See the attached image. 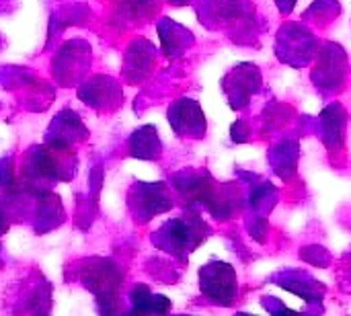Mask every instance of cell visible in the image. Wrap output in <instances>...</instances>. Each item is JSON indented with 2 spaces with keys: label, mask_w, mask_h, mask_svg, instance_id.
I'll use <instances>...</instances> for the list:
<instances>
[{
  "label": "cell",
  "mask_w": 351,
  "mask_h": 316,
  "mask_svg": "<svg viewBox=\"0 0 351 316\" xmlns=\"http://www.w3.org/2000/svg\"><path fill=\"white\" fill-rule=\"evenodd\" d=\"M80 282L97 298L101 313L113 311L121 288V274L113 261L109 259L84 261L80 269Z\"/></svg>",
  "instance_id": "obj_1"
},
{
  "label": "cell",
  "mask_w": 351,
  "mask_h": 316,
  "mask_svg": "<svg viewBox=\"0 0 351 316\" xmlns=\"http://www.w3.org/2000/svg\"><path fill=\"white\" fill-rule=\"evenodd\" d=\"M88 45L84 41L66 43L53 60V76L62 84H74L88 68Z\"/></svg>",
  "instance_id": "obj_2"
},
{
  "label": "cell",
  "mask_w": 351,
  "mask_h": 316,
  "mask_svg": "<svg viewBox=\"0 0 351 316\" xmlns=\"http://www.w3.org/2000/svg\"><path fill=\"white\" fill-rule=\"evenodd\" d=\"M88 132L84 127V123L80 121V117L66 109L62 113H58L51 121V125L45 132V144L56 146V148H70L76 142L86 140Z\"/></svg>",
  "instance_id": "obj_3"
},
{
  "label": "cell",
  "mask_w": 351,
  "mask_h": 316,
  "mask_svg": "<svg viewBox=\"0 0 351 316\" xmlns=\"http://www.w3.org/2000/svg\"><path fill=\"white\" fill-rule=\"evenodd\" d=\"M130 199H132L130 202L132 210H134L136 218H140V220H150V216L171 208V202L165 195V187L160 183H156V185L138 183V187L134 189Z\"/></svg>",
  "instance_id": "obj_4"
},
{
  "label": "cell",
  "mask_w": 351,
  "mask_h": 316,
  "mask_svg": "<svg viewBox=\"0 0 351 316\" xmlns=\"http://www.w3.org/2000/svg\"><path fill=\"white\" fill-rule=\"evenodd\" d=\"M78 97L95 109H105L121 99V90L115 80H111L107 76H97L90 82L80 86Z\"/></svg>",
  "instance_id": "obj_5"
},
{
  "label": "cell",
  "mask_w": 351,
  "mask_h": 316,
  "mask_svg": "<svg viewBox=\"0 0 351 316\" xmlns=\"http://www.w3.org/2000/svg\"><path fill=\"white\" fill-rule=\"evenodd\" d=\"M66 218V212L60 204V197L45 191L37 195V206H35V230L37 232H47L58 228Z\"/></svg>",
  "instance_id": "obj_6"
},
{
  "label": "cell",
  "mask_w": 351,
  "mask_h": 316,
  "mask_svg": "<svg viewBox=\"0 0 351 316\" xmlns=\"http://www.w3.org/2000/svg\"><path fill=\"white\" fill-rule=\"evenodd\" d=\"M160 150V144H158V138H156V130L146 125L142 130H138L134 136H132V142H130V154L132 156H138V158H154Z\"/></svg>",
  "instance_id": "obj_7"
},
{
  "label": "cell",
  "mask_w": 351,
  "mask_h": 316,
  "mask_svg": "<svg viewBox=\"0 0 351 316\" xmlns=\"http://www.w3.org/2000/svg\"><path fill=\"white\" fill-rule=\"evenodd\" d=\"M132 304L134 313H165L169 308V300L165 296H152L148 288L136 286L132 292Z\"/></svg>",
  "instance_id": "obj_8"
},
{
  "label": "cell",
  "mask_w": 351,
  "mask_h": 316,
  "mask_svg": "<svg viewBox=\"0 0 351 316\" xmlns=\"http://www.w3.org/2000/svg\"><path fill=\"white\" fill-rule=\"evenodd\" d=\"M14 185V171L10 169V158L0 160V187Z\"/></svg>",
  "instance_id": "obj_9"
},
{
  "label": "cell",
  "mask_w": 351,
  "mask_h": 316,
  "mask_svg": "<svg viewBox=\"0 0 351 316\" xmlns=\"http://www.w3.org/2000/svg\"><path fill=\"white\" fill-rule=\"evenodd\" d=\"M8 228V222H6V214H4V210L0 208V234L4 232Z\"/></svg>",
  "instance_id": "obj_10"
}]
</instances>
